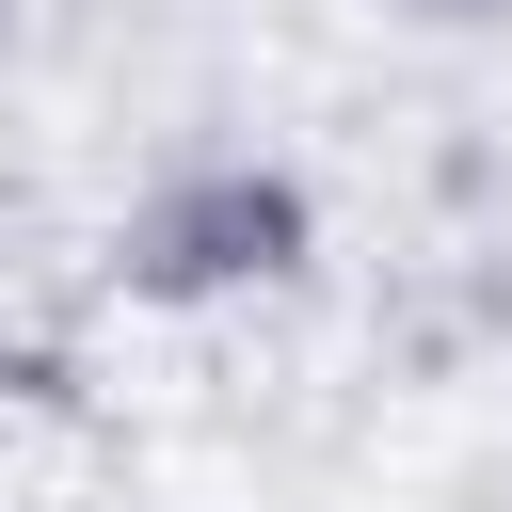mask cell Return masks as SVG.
I'll list each match as a JSON object with an SVG mask.
<instances>
[{"label": "cell", "instance_id": "1", "mask_svg": "<svg viewBox=\"0 0 512 512\" xmlns=\"http://www.w3.org/2000/svg\"><path fill=\"white\" fill-rule=\"evenodd\" d=\"M288 240H304V208L256 192V176H224V192H192V208L144 224V272H160V288H208V272H272Z\"/></svg>", "mask_w": 512, "mask_h": 512}]
</instances>
